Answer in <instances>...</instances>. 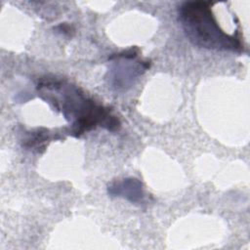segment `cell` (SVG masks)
<instances>
[{
  "label": "cell",
  "instance_id": "6da1fadb",
  "mask_svg": "<svg viewBox=\"0 0 250 250\" xmlns=\"http://www.w3.org/2000/svg\"><path fill=\"white\" fill-rule=\"evenodd\" d=\"M37 90L43 100L62 113L71 125L69 133L74 137L97 127L111 132L120 127L118 118L108 107L97 104L75 85L46 77L40 81Z\"/></svg>",
  "mask_w": 250,
  "mask_h": 250
},
{
  "label": "cell",
  "instance_id": "7a4b0ae2",
  "mask_svg": "<svg viewBox=\"0 0 250 250\" xmlns=\"http://www.w3.org/2000/svg\"><path fill=\"white\" fill-rule=\"evenodd\" d=\"M212 4L203 1L183 3L178 9V18L187 38L195 46L216 51L241 52L240 38L225 32L217 22Z\"/></svg>",
  "mask_w": 250,
  "mask_h": 250
},
{
  "label": "cell",
  "instance_id": "3957f363",
  "mask_svg": "<svg viewBox=\"0 0 250 250\" xmlns=\"http://www.w3.org/2000/svg\"><path fill=\"white\" fill-rule=\"evenodd\" d=\"M137 56V52L130 49L114 57V61L108 69V79L116 91H124L130 88L135 80L149 67L147 62L136 60Z\"/></svg>",
  "mask_w": 250,
  "mask_h": 250
},
{
  "label": "cell",
  "instance_id": "277c9868",
  "mask_svg": "<svg viewBox=\"0 0 250 250\" xmlns=\"http://www.w3.org/2000/svg\"><path fill=\"white\" fill-rule=\"evenodd\" d=\"M107 193L110 196L122 197L136 204L145 200L143 184L135 178H126L110 183L107 187Z\"/></svg>",
  "mask_w": 250,
  "mask_h": 250
},
{
  "label": "cell",
  "instance_id": "5b68a950",
  "mask_svg": "<svg viewBox=\"0 0 250 250\" xmlns=\"http://www.w3.org/2000/svg\"><path fill=\"white\" fill-rule=\"evenodd\" d=\"M49 140V133L48 131L44 130V132H41L40 130L31 133L28 138L25 140L24 146L29 149H36L37 151H40V148L45 146L46 141Z\"/></svg>",
  "mask_w": 250,
  "mask_h": 250
}]
</instances>
